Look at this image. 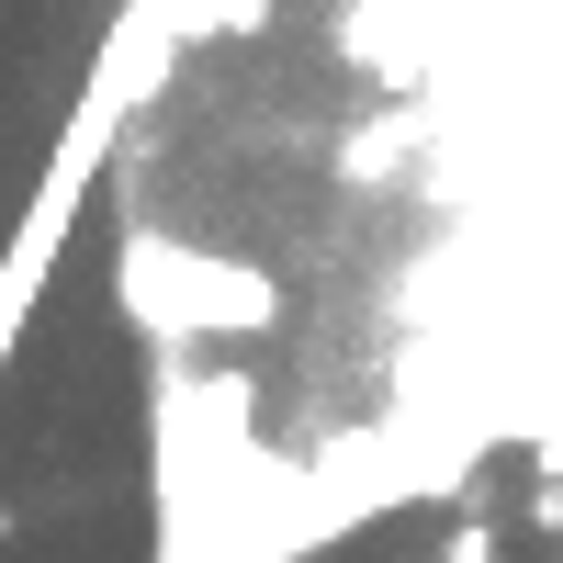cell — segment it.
Wrapping results in <instances>:
<instances>
[{
	"mask_svg": "<svg viewBox=\"0 0 563 563\" xmlns=\"http://www.w3.org/2000/svg\"><path fill=\"white\" fill-rule=\"evenodd\" d=\"M530 530H541V541H552V530H563V474H552V485H541V496H530Z\"/></svg>",
	"mask_w": 563,
	"mask_h": 563,
	"instance_id": "3957f363",
	"label": "cell"
},
{
	"mask_svg": "<svg viewBox=\"0 0 563 563\" xmlns=\"http://www.w3.org/2000/svg\"><path fill=\"white\" fill-rule=\"evenodd\" d=\"M124 316L147 327H192V339H214V327H238V339H260V327H282V282L249 271V260H214V249H180L158 238V225H135L124 238Z\"/></svg>",
	"mask_w": 563,
	"mask_h": 563,
	"instance_id": "6da1fadb",
	"label": "cell"
},
{
	"mask_svg": "<svg viewBox=\"0 0 563 563\" xmlns=\"http://www.w3.org/2000/svg\"><path fill=\"white\" fill-rule=\"evenodd\" d=\"M429 563H496V530H485V519H462V530H440Z\"/></svg>",
	"mask_w": 563,
	"mask_h": 563,
	"instance_id": "7a4b0ae2",
	"label": "cell"
}]
</instances>
